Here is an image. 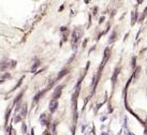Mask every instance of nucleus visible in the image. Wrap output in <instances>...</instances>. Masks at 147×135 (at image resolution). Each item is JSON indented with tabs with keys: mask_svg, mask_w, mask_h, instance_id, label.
Segmentation results:
<instances>
[{
	"mask_svg": "<svg viewBox=\"0 0 147 135\" xmlns=\"http://www.w3.org/2000/svg\"><path fill=\"white\" fill-rule=\"evenodd\" d=\"M44 135H52L51 133H44Z\"/></svg>",
	"mask_w": 147,
	"mask_h": 135,
	"instance_id": "2",
	"label": "nucleus"
},
{
	"mask_svg": "<svg viewBox=\"0 0 147 135\" xmlns=\"http://www.w3.org/2000/svg\"><path fill=\"white\" fill-rule=\"evenodd\" d=\"M86 135H97V133L94 132V130H91V131H89Z\"/></svg>",
	"mask_w": 147,
	"mask_h": 135,
	"instance_id": "1",
	"label": "nucleus"
}]
</instances>
